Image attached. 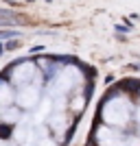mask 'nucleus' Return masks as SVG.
<instances>
[{
  "mask_svg": "<svg viewBox=\"0 0 140 146\" xmlns=\"http://www.w3.org/2000/svg\"><path fill=\"white\" fill-rule=\"evenodd\" d=\"M15 46H18V42H11V44H7V50H13Z\"/></svg>",
  "mask_w": 140,
  "mask_h": 146,
  "instance_id": "nucleus-3",
  "label": "nucleus"
},
{
  "mask_svg": "<svg viewBox=\"0 0 140 146\" xmlns=\"http://www.w3.org/2000/svg\"><path fill=\"white\" fill-rule=\"evenodd\" d=\"M20 18L18 13L9 11V9H0V26H7V24H18Z\"/></svg>",
  "mask_w": 140,
  "mask_h": 146,
  "instance_id": "nucleus-1",
  "label": "nucleus"
},
{
  "mask_svg": "<svg viewBox=\"0 0 140 146\" xmlns=\"http://www.w3.org/2000/svg\"><path fill=\"white\" fill-rule=\"evenodd\" d=\"M20 33L18 31H13V29H2L0 31V39H9V37H18Z\"/></svg>",
  "mask_w": 140,
  "mask_h": 146,
  "instance_id": "nucleus-2",
  "label": "nucleus"
}]
</instances>
